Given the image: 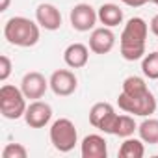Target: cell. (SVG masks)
<instances>
[{"mask_svg": "<svg viewBox=\"0 0 158 158\" xmlns=\"http://www.w3.org/2000/svg\"><path fill=\"white\" fill-rule=\"evenodd\" d=\"M149 26L141 17H132L121 34V56L127 61H136L145 54V41H147Z\"/></svg>", "mask_w": 158, "mask_h": 158, "instance_id": "1", "label": "cell"}, {"mask_svg": "<svg viewBox=\"0 0 158 158\" xmlns=\"http://www.w3.org/2000/svg\"><path fill=\"white\" fill-rule=\"evenodd\" d=\"M4 37L15 47H34L39 41V26L26 17H11L4 24Z\"/></svg>", "mask_w": 158, "mask_h": 158, "instance_id": "2", "label": "cell"}, {"mask_svg": "<svg viewBox=\"0 0 158 158\" xmlns=\"http://www.w3.org/2000/svg\"><path fill=\"white\" fill-rule=\"evenodd\" d=\"M24 93L23 89L4 84L0 88V114L6 119H19L24 115L26 112V101H24Z\"/></svg>", "mask_w": 158, "mask_h": 158, "instance_id": "3", "label": "cell"}, {"mask_svg": "<svg viewBox=\"0 0 158 158\" xmlns=\"http://www.w3.org/2000/svg\"><path fill=\"white\" fill-rule=\"evenodd\" d=\"M50 143L60 152H69L78 143V132L71 119H56L50 127Z\"/></svg>", "mask_w": 158, "mask_h": 158, "instance_id": "4", "label": "cell"}, {"mask_svg": "<svg viewBox=\"0 0 158 158\" xmlns=\"http://www.w3.org/2000/svg\"><path fill=\"white\" fill-rule=\"evenodd\" d=\"M117 104L123 112L141 115V117H147V115L154 114V110H156V99L151 91H147L145 95H139V97H130L121 91L117 97Z\"/></svg>", "mask_w": 158, "mask_h": 158, "instance_id": "5", "label": "cell"}, {"mask_svg": "<svg viewBox=\"0 0 158 158\" xmlns=\"http://www.w3.org/2000/svg\"><path fill=\"white\" fill-rule=\"evenodd\" d=\"M115 119H117V114L110 102H97L89 110V123L95 128L102 130L104 134H112Z\"/></svg>", "mask_w": 158, "mask_h": 158, "instance_id": "6", "label": "cell"}, {"mask_svg": "<svg viewBox=\"0 0 158 158\" xmlns=\"http://www.w3.org/2000/svg\"><path fill=\"white\" fill-rule=\"evenodd\" d=\"M69 19H71V26L76 32H89L99 19V13L89 4H76L71 10Z\"/></svg>", "mask_w": 158, "mask_h": 158, "instance_id": "7", "label": "cell"}, {"mask_svg": "<svg viewBox=\"0 0 158 158\" xmlns=\"http://www.w3.org/2000/svg\"><path fill=\"white\" fill-rule=\"evenodd\" d=\"M50 89L58 95V97H69L76 91V86H78V80L74 73L67 71V69H58L52 73L50 76Z\"/></svg>", "mask_w": 158, "mask_h": 158, "instance_id": "8", "label": "cell"}, {"mask_svg": "<svg viewBox=\"0 0 158 158\" xmlns=\"http://www.w3.org/2000/svg\"><path fill=\"white\" fill-rule=\"evenodd\" d=\"M48 88H50V82L47 80L41 73H37V71L26 73L23 76L21 89H23V93H24L26 99H41Z\"/></svg>", "mask_w": 158, "mask_h": 158, "instance_id": "9", "label": "cell"}, {"mask_svg": "<svg viewBox=\"0 0 158 158\" xmlns=\"http://www.w3.org/2000/svg\"><path fill=\"white\" fill-rule=\"evenodd\" d=\"M50 119H52V108L50 104L41 101H34L24 112V121L32 128H43L48 125Z\"/></svg>", "mask_w": 158, "mask_h": 158, "instance_id": "10", "label": "cell"}, {"mask_svg": "<svg viewBox=\"0 0 158 158\" xmlns=\"http://www.w3.org/2000/svg\"><path fill=\"white\" fill-rule=\"evenodd\" d=\"M35 19H37V24L48 32L60 30L61 26V13L52 4H39L35 10Z\"/></svg>", "mask_w": 158, "mask_h": 158, "instance_id": "11", "label": "cell"}, {"mask_svg": "<svg viewBox=\"0 0 158 158\" xmlns=\"http://www.w3.org/2000/svg\"><path fill=\"white\" fill-rule=\"evenodd\" d=\"M115 45V35L108 26L95 28L89 35V48L95 54H108Z\"/></svg>", "mask_w": 158, "mask_h": 158, "instance_id": "12", "label": "cell"}, {"mask_svg": "<svg viewBox=\"0 0 158 158\" xmlns=\"http://www.w3.org/2000/svg\"><path fill=\"white\" fill-rule=\"evenodd\" d=\"M82 156L84 158H106L108 147L106 139L99 134H89L82 139Z\"/></svg>", "mask_w": 158, "mask_h": 158, "instance_id": "13", "label": "cell"}, {"mask_svg": "<svg viewBox=\"0 0 158 158\" xmlns=\"http://www.w3.org/2000/svg\"><path fill=\"white\" fill-rule=\"evenodd\" d=\"M63 60H65V63H67L71 69H80V67H84V65L88 63V60H89V50H88V47L82 45V43H73V45H69V47L65 48Z\"/></svg>", "mask_w": 158, "mask_h": 158, "instance_id": "14", "label": "cell"}, {"mask_svg": "<svg viewBox=\"0 0 158 158\" xmlns=\"http://www.w3.org/2000/svg\"><path fill=\"white\" fill-rule=\"evenodd\" d=\"M97 13H99V21L108 28H114L123 23V10L117 4H102Z\"/></svg>", "mask_w": 158, "mask_h": 158, "instance_id": "15", "label": "cell"}, {"mask_svg": "<svg viewBox=\"0 0 158 158\" xmlns=\"http://www.w3.org/2000/svg\"><path fill=\"white\" fill-rule=\"evenodd\" d=\"M143 154H145V147H143L141 139L127 138L119 147V156L121 158H141Z\"/></svg>", "mask_w": 158, "mask_h": 158, "instance_id": "16", "label": "cell"}, {"mask_svg": "<svg viewBox=\"0 0 158 158\" xmlns=\"http://www.w3.org/2000/svg\"><path fill=\"white\" fill-rule=\"evenodd\" d=\"M134 130H138V125L134 123V119L130 115H117L112 134L119 136V138H130L134 134Z\"/></svg>", "mask_w": 158, "mask_h": 158, "instance_id": "17", "label": "cell"}, {"mask_svg": "<svg viewBox=\"0 0 158 158\" xmlns=\"http://www.w3.org/2000/svg\"><path fill=\"white\" fill-rule=\"evenodd\" d=\"M139 138L145 143H158V119H145L139 127H138Z\"/></svg>", "mask_w": 158, "mask_h": 158, "instance_id": "18", "label": "cell"}, {"mask_svg": "<svg viewBox=\"0 0 158 158\" xmlns=\"http://www.w3.org/2000/svg\"><path fill=\"white\" fill-rule=\"evenodd\" d=\"M149 91L147 84L143 78L139 76H128L125 78V82H123V93L130 95V97H139V95H145Z\"/></svg>", "mask_w": 158, "mask_h": 158, "instance_id": "19", "label": "cell"}, {"mask_svg": "<svg viewBox=\"0 0 158 158\" xmlns=\"http://www.w3.org/2000/svg\"><path fill=\"white\" fill-rule=\"evenodd\" d=\"M141 71L149 80H158V50L156 52H149L143 56L141 61Z\"/></svg>", "mask_w": 158, "mask_h": 158, "instance_id": "20", "label": "cell"}, {"mask_svg": "<svg viewBox=\"0 0 158 158\" xmlns=\"http://www.w3.org/2000/svg\"><path fill=\"white\" fill-rule=\"evenodd\" d=\"M28 151L21 143H8L2 151V158H26Z\"/></svg>", "mask_w": 158, "mask_h": 158, "instance_id": "21", "label": "cell"}, {"mask_svg": "<svg viewBox=\"0 0 158 158\" xmlns=\"http://www.w3.org/2000/svg\"><path fill=\"white\" fill-rule=\"evenodd\" d=\"M11 74V60L8 56H0V80L6 82Z\"/></svg>", "mask_w": 158, "mask_h": 158, "instance_id": "22", "label": "cell"}, {"mask_svg": "<svg viewBox=\"0 0 158 158\" xmlns=\"http://www.w3.org/2000/svg\"><path fill=\"white\" fill-rule=\"evenodd\" d=\"M123 2H125L127 6H130V8H139V6L151 2V0H123Z\"/></svg>", "mask_w": 158, "mask_h": 158, "instance_id": "23", "label": "cell"}, {"mask_svg": "<svg viewBox=\"0 0 158 158\" xmlns=\"http://www.w3.org/2000/svg\"><path fill=\"white\" fill-rule=\"evenodd\" d=\"M151 32H152L154 35H158V15H154L152 21H151Z\"/></svg>", "mask_w": 158, "mask_h": 158, "instance_id": "24", "label": "cell"}, {"mask_svg": "<svg viewBox=\"0 0 158 158\" xmlns=\"http://www.w3.org/2000/svg\"><path fill=\"white\" fill-rule=\"evenodd\" d=\"M10 2L11 0H2V2H0V11H6L10 8Z\"/></svg>", "mask_w": 158, "mask_h": 158, "instance_id": "25", "label": "cell"}, {"mask_svg": "<svg viewBox=\"0 0 158 158\" xmlns=\"http://www.w3.org/2000/svg\"><path fill=\"white\" fill-rule=\"evenodd\" d=\"M152 2H154V4H156V6H158V0H152Z\"/></svg>", "mask_w": 158, "mask_h": 158, "instance_id": "26", "label": "cell"}, {"mask_svg": "<svg viewBox=\"0 0 158 158\" xmlns=\"http://www.w3.org/2000/svg\"><path fill=\"white\" fill-rule=\"evenodd\" d=\"M121 2H123V0H121Z\"/></svg>", "mask_w": 158, "mask_h": 158, "instance_id": "27", "label": "cell"}]
</instances>
